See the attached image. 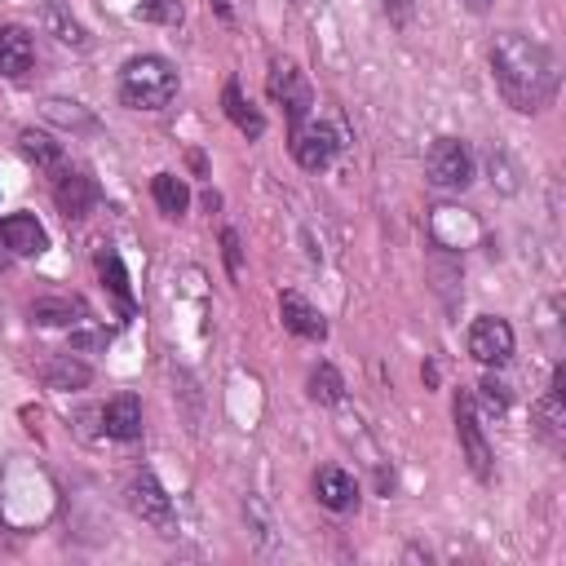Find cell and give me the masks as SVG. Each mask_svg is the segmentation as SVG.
I'll use <instances>...</instances> for the list:
<instances>
[{
	"instance_id": "1",
	"label": "cell",
	"mask_w": 566,
	"mask_h": 566,
	"mask_svg": "<svg viewBox=\"0 0 566 566\" xmlns=\"http://www.w3.org/2000/svg\"><path fill=\"white\" fill-rule=\"evenodd\" d=\"M491 75H495L500 97L522 115L544 111L553 102V93H557V57H553V49L531 40V35H522V31L495 35Z\"/></svg>"
},
{
	"instance_id": "2",
	"label": "cell",
	"mask_w": 566,
	"mask_h": 566,
	"mask_svg": "<svg viewBox=\"0 0 566 566\" xmlns=\"http://www.w3.org/2000/svg\"><path fill=\"white\" fill-rule=\"evenodd\" d=\"M177 97V71L159 53L128 57L119 71V102L128 111H164Z\"/></svg>"
},
{
	"instance_id": "3",
	"label": "cell",
	"mask_w": 566,
	"mask_h": 566,
	"mask_svg": "<svg viewBox=\"0 0 566 566\" xmlns=\"http://www.w3.org/2000/svg\"><path fill=\"white\" fill-rule=\"evenodd\" d=\"M424 177L438 190H464L473 181V155L460 137H438L424 155Z\"/></svg>"
},
{
	"instance_id": "4",
	"label": "cell",
	"mask_w": 566,
	"mask_h": 566,
	"mask_svg": "<svg viewBox=\"0 0 566 566\" xmlns=\"http://www.w3.org/2000/svg\"><path fill=\"white\" fill-rule=\"evenodd\" d=\"M455 433H460V447H464V460L473 469L478 482H491V442L482 433V416L473 407V389H460L455 394Z\"/></svg>"
},
{
	"instance_id": "5",
	"label": "cell",
	"mask_w": 566,
	"mask_h": 566,
	"mask_svg": "<svg viewBox=\"0 0 566 566\" xmlns=\"http://www.w3.org/2000/svg\"><path fill=\"white\" fill-rule=\"evenodd\" d=\"M124 500H128V509L146 522V526H155L159 535H177V517H172V495L150 478V473H137L128 486H124Z\"/></svg>"
},
{
	"instance_id": "6",
	"label": "cell",
	"mask_w": 566,
	"mask_h": 566,
	"mask_svg": "<svg viewBox=\"0 0 566 566\" xmlns=\"http://www.w3.org/2000/svg\"><path fill=\"white\" fill-rule=\"evenodd\" d=\"M292 159L305 168V172H323V168H332V159H336V150H340V137H336V128L332 124H318V119H301L296 128H292Z\"/></svg>"
},
{
	"instance_id": "7",
	"label": "cell",
	"mask_w": 566,
	"mask_h": 566,
	"mask_svg": "<svg viewBox=\"0 0 566 566\" xmlns=\"http://www.w3.org/2000/svg\"><path fill=\"white\" fill-rule=\"evenodd\" d=\"M482 221L473 217V212H464V208H455V203H438L433 212H429V239L438 243V248H447V252H464V248H473V243H482Z\"/></svg>"
},
{
	"instance_id": "8",
	"label": "cell",
	"mask_w": 566,
	"mask_h": 566,
	"mask_svg": "<svg viewBox=\"0 0 566 566\" xmlns=\"http://www.w3.org/2000/svg\"><path fill=\"white\" fill-rule=\"evenodd\" d=\"M469 354H473V363H482V367H504L509 358H513V327H509V318H500V314H482V318H473L469 323Z\"/></svg>"
},
{
	"instance_id": "9",
	"label": "cell",
	"mask_w": 566,
	"mask_h": 566,
	"mask_svg": "<svg viewBox=\"0 0 566 566\" xmlns=\"http://www.w3.org/2000/svg\"><path fill=\"white\" fill-rule=\"evenodd\" d=\"M270 97L283 102L292 128H296V124L310 115V106H314V88H310V80H305L292 62H274V66H270Z\"/></svg>"
},
{
	"instance_id": "10",
	"label": "cell",
	"mask_w": 566,
	"mask_h": 566,
	"mask_svg": "<svg viewBox=\"0 0 566 566\" xmlns=\"http://www.w3.org/2000/svg\"><path fill=\"white\" fill-rule=\"evenodd\" d=\"M53 203H57V212L66 221H80V217H88L97 208V181L88 172H80V168H66V172H57Z\"/></svg>"
},
{
	"instance_id": "11",
	"label": "cell",
	"mask_w": 566,
	"mask_h": 566,
	"mask_svg": "<svg viewBox=\"0 0 566 566\" xmlns=\"http://www.w3.org/2000/svg\"><path fill=\"white\" fill-rule=\"evenodd\" d=\"M279 314H283V327L301 340H323L327 336V318L318 305H310L301 292H283L279 296Z\"/></svg>"
},
{
	"instance_id": "12",
	"label": "cell",
	"mask_w": 566,
	"mask_h": 566,
	"mask_svg": "<svg viewBox=\"0 0 566 566\" xmlns=\"http://www.w3.org/2000/svg\"><path fill=\"white\" fill-rule=\"evenodd\" d=\"M97 420H102V433H106V438L133 442V438H142V398H137V394H115V398L97 411Z\"/></svg>"
},
{
	"instance_id": "13",
	"label": "cell",
	"mask_w": 566,
	"mask_h": 566,
	"mask_svg": "<svg viewBox=\"0 0 566 566\" xmlns=\"http://www.w3.org/2000/svg\"><path fill=\"white\" fill-rule=\"evenodd\" d=\"M31 66H35V40H31V31L18 27V22H4L0 27V75L22 80Z\"/></svg>"
},
{
	"instance_id": "14",
	"label": "cell",
	"mask_w": 566,
	"mask_h": 566,
	"mask_svg": "<svg viewBox=\"0 0 566 566\" xmlns=\"http://www.w3.org/2000/svg\"><path fill=\"white\" fill-rule=\"evenodd\" d=\"M0 239H4V248L13 256H40L49 248V234H44V226L31 212H9L0 221Z\"/></svg>"
},
{
	"instance_id": "15",
	"label": "cell",
	"mask_w": 566,
	"mask_h": 566,
	"mask_svg": "<svg viewBox=\"0 0 566 566\" xmlns=\"http://www.w3.org/2000/svg\"><path fill=\"white\" fill-rule=\"evenodd\" d=\"M314 495H318L323 509H332V513H349V509L358 504V482H354L345 469L323 464V469L314 473Z\"/></svg>"
},
{
	"instance_id": "16",
	"label": "cell",
	"mask_w": 566,
	"mask_h": 566,
	"mask_svg": "<svg viewBox=\"0 0 566 566\" xmlns=\"http://www.w3.org/2000/svg\"><path fill=\"white\" fill-rule=\"evenodd\" d=\"M562 394H566V367L557 363L553 367V380H548V394L535 402V429L557 447L562 442V424H566V407H562Z\"/></svg>"
},
{
	"instance_id": "17",
	"label": "cell",
	"mask_w": 566,
	"mask_h": 566,
	"mask_svg": "<svg viewBox=\"0 0 566 566\" xmlns=\"http://www.w3.org/2000/svg\"><path fill=\"white\" fill-rule=\"evenodd\" d=\"M18 155H22L27 164H35L40 172H62V164H66L62 142L49 137V133H40V128H22V133H18Z\"/></svg>"
},
{
	"instance_id": "18",
	"label": "cell",
	"mask_w": 566,
	"mask_h": 566,
	"mask_svg": "<svg viewBox=\"0 0 566 566\" xmlns=\"http://www.w3.org/2000/svg\"><path fill=\"white\" fill-rule=\"evenodd\" d=\"M40 27H44L49 35H57L62 44H71V49H84V44H88L84 22H80L62 0H40Z\"/></svg>"
},
{
	"instance_id": "19",
	"label": "cell",
	"mask_w": 566,
	"mask_h": 566,
	"mask_svg": "<svg viewBox=\"0 0 566 566\" xmlns=\"http://www.w3.org/2000/svg\"><path fill=\"white\" fill-rule=\"evenodd\" d=\"M221 106H226V119H230V124H234V128H239L248 142H256V137L265 133V119H261V111H256V106H252V102L239 93V84H234V80L221 88Z\"/></svg>"
},
{
	"instance_id": "20",
	"label": "cell",
	"mask_w": 566,
	"mask_h": 566,
	"mask_svg": "<svg viewBox=\"0 0 566 566\" xmlns=\"http://www.w3.org/2000/svg\"><path fill=\"white\" fill-rule=\"evenodd\" d=\"M88 380H93L88 363H80V358H71V354H53V358L44 363V385L57 389V394H66V389H84Z\"/></svg>"
},
{
	"instance_id": "21",
	"label": "cell",
	"mask_w": 566,
	"mask_h": 566,
	"mask_svg": "<svg viewBox=\"0 0 566 566\" xmlns=\"http://www.w3.org/2000/svg\"><path fill=\"white\" fill-rule=\"evenodd\" d=\"M150 199H155V208H159L164 217H181L186 203H190V186H186L177 172H155V181H150Z\"/></svg>"
},
{
	"instance_id": "22",
	"label": "cell",
	"mask_w": 566,
	"mask_h": 566,
	"mask_svg": "<svg viewBox=\"0 0 566 566\" xmlns=\"http://www.w3.org/2000/svg\"><path fill=\"white\" fill-rule=\"evenodd\" d=\"M44 115H49L53 124L71 128V133H97V115H93L88 106H80V102H66V97H49V102H44Z\"/></svg>"
},
{
	"instance_id": "23",
	"label": "cell",
	"mask_w": 566,
	"mask_h": 566,
	"mask_svg": "<svg viewBox=\"0 0 566 566\" xmlns=\"http://www.w3.org/2000/svg\"><path fill=\"white\" fill-rule=\"evenodd\" d=\"M75 314H80V301H71V296L31 301V323H40V327H66V323H75Z\"/></svg>"
},
{
	"instance_id": "24",
	"label": "cell",
	"mask_w": 566,
	"mask_h": 566,
	"mask_svg": "<svg viewBox=\"0 0 566 566\" xmlns=\"http://www.w3.org/2000/svg\"><path fill=\"white\" fill-rule=\"evenodd\" d=\"M97 274H102V283L119 296V305H124V310H133V287H128V270H124L119 252L102 248V252H97Z\"/></svg>"
},
{
	"instance_id": "25",
	"label": "cell",
	"mask_w": 566,
	"mask_h": 566,
	"mask_svg": "<svg viewBox=\"0 0 566 566\" xmlns=\"http://www.w3.org/2000/svg\"><path fill=\"white\" fill-rule=\"evenodd\" d=\"M310 398H314L318 407H336V402L345 398V380H340V371H336L332 363H318V367L310 371Z\"/></svg>"
},
{
	"instance_id": "26",
	"label": "cell",
	"mask_w": 566,
	"mask_h": 566,
	"mask_svg": "<svg viewBox=\"0 0 566 566\" xmlns=\"http://www.w3.org/2000/svg\"><path fill=\"white\" fill-rule=\"evenodd\" d=\"M509 402H513L509 385H504L500 376H482V385H478V394H473V407H478V411H486V416H504V411H509Z\"/></svg>"
},
{
	"instance_id": "27",
	"label": "cell",
	"mask_w": 566,
	"mask_h": 566,
	"mask_svg": "<svg viewBox=\"0 0 566 566\" xmlns=\"http://www.w3.org/2000/svg\"><path fill=\"white\" fill-rule=\"evenodd\" d=\"M486 172H491V181H495L504 195H517V168H513V159H509L504 150H491V155H486Z\"/></svg>"
},
{
	"instance_id": "28",
	"label": "cell",
	"mask_w": 566,
	"mask_h": 566,
	"mask_svg": "<svg viewBox=\"0 0 566 566\" xmlns=\"http://www.w3.org/2000/svg\"><path fill=\"white\" fill-rule=\"evenodd\" d=\"M142 9H146V18H155V22H181V4H177V0H146Z\"/></svg>"
},
{
	"instance_id": "29",
	"label": "cell",
	"mask_w": 566,
	"mask_h": 566,
	"mask_svg": "<svg viewBox=\"0 0 566 566\" xmlns=\"http://www.w3.org/2000/svg\"><path fill=\"white\" fill-rule=\"evenodd\" d=\"M111 340V332L106 327H84V332H71V349H97V345H106Z\"/></svg>"
},
{
	"instance_id": "30",
	"label": "cell",
	"mask_w": 566,
	"mask_h": 566,
	"mask_svg": "<svg viewBox=\"0 0 566 566\" xmlns=\"http://www.w3.org/2000/svg\"><path fill=\"white\" fill-rule=\"evenodd\" d=\"M221 256H226L230 274L239 279V234H234V230H221Z\"/></svg>"
},
{
	"instance_id": "31",
	"label": "cell",
	"mask_w": 566,
	"mask_h": 566,
	"mask_svg": "<svg viewBox=\"0 0 566 566\" xmlns=\"http://www.w3.org/2000/svg\"><path fill=\"white\" fill-rule=\"evenodd\" d=\"M411 9H416V0H385V13H389L394 27H402L411 18Z\"/></svg>"
},
{
	"instance_id": "32",
	"label": "cell",
	"mask_w": 566,
	"mask_h": 566,
	"mask_svg": "<svg viewBox=\"0 0 566 566\" xmlns=\"http://www.w3.org/2000/svg\"><path fill=\"white\" fill-rule=\"evenodd\" d=\"M455 4H464L469 13H486L491 9V0H455Z\"/></svg>"
}]
</instances>
